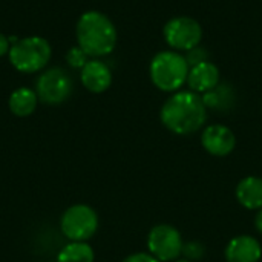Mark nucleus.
<instances>
[{"label":"nucleus","instance_id":"obj_20","mask_svg":"<svg viewBox=\"0 0 262 262\" xmlns=\"http://www.w3.org/2000/svg\"><path fill=\"white\" fill-rule=\"evenodd\" d=\"M123 262H160L157 258H154L150 253H134L127 256Z\"/></svg>","mask_w":262,"mask_h":262},{"label":"nucleus","instance_id":"obj_5","mask_svg":"<svg viewBox=\"0 0 262 262\" xmlns=\"http://www.w3.org/2000/svg\"><path fill=\"white\" fill-rule=\"evenodd\" d=\"M60 227L71 243H86L98 229V216L92 207L86 204H75L63 213Z\"/></svg>","mask_w":262,"mask_h":262},{"label":"nucleus","instance_id":"obj_4","mask_svg":"<svg viewBox=\"0 0 262 262\" xmlns=\"http://www.w3.org/2000/svg\"><path fill=\"white\" fill-rule=\"evenodd\" d=\"M8 55L11 64L17 71L23 74H34L45 69L48 64L51 58V45L46 38L38 35L25 37L11 45Z\"/></svg>","mask_w":262,"mask_h":262},{"label":"nucleus","instance_id":"obj_10","mask_svg":"<svg viewBox=\"0 0 262 262\" xmlns=\"http://www.w3.org/2000/svg\"><path fill=\"white\" fill-rule=\"evenodd\" d=\"M224 253L227 262H258L262 256V249L256 238L239 235L229 241Z\"/></svg>","mask_w":262,"mask_h":262},{"label":"nucleus","instance_id":"obj_14","mask_svg":"<svg viewBox=\"0 0 262 262\" xmlns=\"http://www.w3.org/2000/svg\"><path fill=\"white\" fill-rule=\"evenodd\" d=\"M37 92L29 88H18L15 89L9 97V109L17 117H28L31 115L37 107Z\"/></svg>","mask_w":262,"mask_h":262},{"label":"nucleus","instance_id":"obj_21","mask_svg":"<svg viewBox=\"0 0 262 262\" xmlns=\"http://www.w3.org/2000/svg\"><path fill=\"white\" fill-rule=\"evenodd\" d=\"M9 43H11V41H9V38H8V37H5V35L0 32V57H3L5 54H8V52H9V48H11V46H9Z\"/></svg>","mask_w":262,"mask_h":262},{"label":"nucleus","instance_id":"obj_2","mask_svg":"<svg viewBox=\"0 0 262 262\" xmlns=\"http://www.w3.org/2000/svg\"><path fill=\"white\" fill-rule=\"evenodd\" d=\"M77 41L88 57H104L117 45V29L107 15L88 11L77 21Z\"/></svg>","mask_w":262,"mask_h":262},{"label":"nucleus","instance_id":"obj_22","mask_svg":"<svg viewBox=\"0 0 262 262\" xmlns=\"http://www.w3.org/2000/svg\"><path fill=\"white\" fill-rule=\"evenodd\" d=\"M255 224H256V229H258V232L262 235V209L258 212V215H256V220H255Z\"/></svg>","mask_w":262,"mask_h":262},{"label":"nucleus","instance_id":"obj_6","mask_svg":"<svg viewBox=\"0 0 262 262\" xmlns=\"http://www.w3.org/2000/svg\"><path fill=\"white\" fill-rule=\"evenodd\" d=\"M203 28L192 17H173L164 26V40L175 51H190L201 43Z\"/></svg>","mask_w":262,"mask_h":262},{"label":"nucleus","instance_id":"obj_8","mask_svg":"<svg viewBox=\"0 0 262 262\" xmlns=\"http://www.w3.org/2000/svg\"><path fill=\"white\" fill-rule=\"evenodd\" d=\"M37 97L46 104H60L72 92V78L61 68L45 71L37 80Z\"/></svg>","mask_w":262,"mask_h":262},{"label":"nucleus","instance_id":"obj_19","mask_svg":"<svg viewBox=\"0 0 262 262\" xmlns=\"http://www.w3.org/2000/svg\"><path fill=\"white\" fill-rule=\"evenodd\" d=\"M186 60H187V63H189L190 68H192V66H196V64H200V63H203V61H209V60H207V52H206L204 49H201L200 46L190 49V51L187 52Z\"/></svg>","mask_w":262,"mask_h":262},{"label":"nucleus","instance_id":"obj_11","mask_svg":"<svg viewBox=\"0 0 262 262\" xmlns=\"http://www.w3.org/2000/svg\"><path fill=\"white\" fill-rule=\"evenodd\" d=\"M81 83L88 91L101 94L109 89L112 83V72L106 63L100 60H89L81 69Z\"/></svg>","mask_w":262,"mask_h":262},{"label":"nucleus","instance_id":"obj_7","mask_svg":"<svg viewBox=\"0 0 262 262\" xmlns=\"http://www.w3.org/2000/svg\"><path fill=\"white\" fill-rule=\"evenodd\" d=\"M147 249L160 262L177 261L183 252L181 233L170 224H158L149 232Z\"/></svg>","mask_w":262,"mask_h":262},{"label":"nucleus","instance_id":"obj_12","mask_svg":"<svg viewBox=\"0 0 262 262\" xmlns=\"http://www.w3.org/2000/svg\"><path fill=\"white\" fill-rule=\"evenodd\" d=\"M187 83L193 92L206 94L220 84V71L212 61H203L190 68Z\"/></svg>","mask_w":262,"mask_h":262},{"label":"nucleus","instance_id":"obj_18","mask_svg":"<svg viewBox=\"0 0 262 262\" xmlns=\"http://www.w3.org/2000/svg\"><path fill=\"white\" fill-rule=\"evenodd\" d=\"M189 261H196L204 256V246L196 241H190L187 244H183V252H181Z\"/></svg>","mask_w":262,"mask_h":262},{"label":"nucleus","instance_id":"obj_1","mask_svg":"<svg viewBox=\"0 0 262 262\" xmlns=\"http://www.w3.org/2000/svg\"><path fill=\"white\" fill-rule=\"evenodd\" d=\"M161 123L177 135H189L200 130L207 120V107L203 97L193 91L173 94L163 104Z\"/></svg>","mask_w":262,"mask_h":262},{"label":"nucleus","instance_id":"obj_23","mask_svg":"<svg viewBox=\"0 0 262 262\" xmlns=\"http://www.w3.org/2000/svg\"><path fill=\"white\" fill-rule=\"evenodd\" d=\"M175 262H192V261H189V259H180V261H175Z\"/></svg>","mask_w":262,"mask_h":262},{"label":"nucleus","instance_id":"obj_15","mask_svg":"<svg viewBox=\"0 0 262 262\" xmlns=\"http://www.w3.org/2000/svg\"><path fill=\"white\" fill-rule=\"evenodd\" d=\"M94 250L88 243H71L60 250L57 262H94Z\"/></svg>","mask_w":262,"mask_h":262},{"label":"nucleus","instance_id":"obj_9","mask_svg":"<svg viewBox=\"0 0 262 262\" xmlns=\"http://www.w3.org/2000/svg\"><path fill=\"white\" fill-rule=\"evenodd\" d=\"M203 147L213 157H227L236 146V138L232 129L224 124H212L201 134Z\"/></svg>","mask_w":262,"mask_h":262},{"label":"nucleus","instance_id":"obj_13","mask_svg":"<svg viewBox=\"0 0 262 262\" xmlns=\"http://www.w3.org/2000/svg\"><path fill=\"white\" fill-rule=\"evenodd\" d=\"M236 200L238 203L249 210L262 209V178L259 177H246L236 186Z\"/></svg>","mask_w":262,"mask_h":262},{"label":"nucleus","instance_id":"obj_3","mask_svg":"<svg viewBox=\"0 0 262 262\" xmlns=\"http://www.w3.org/2000/svg\"><path fill=\"white\" fill-rule=\"evenodd\" d=\"M189 71L190 66L186 57L177 51L158 52L150 61L152 83L164 92H175L187 83Z\"/></svg>","mask_w":262,"mask_h":262},{"label":"nucleus","instance_id":"obj_16","mask_svg":"<svg viewBox=\"0 0 262 262\" xmlns=\"http://www.w3.org/2000/svg\"><path fill=\"white\" fill-rule=\"evenodd\" d=\"M203 101L206 107L210 109H226L232 104L233 101V94L229 86H216L212 91L206 92L203 95Z\"/></svg>","mask_w":262,"mask_h":262},{"label":"nucleus","instance_id":"obj_17","mask_svg":"<svg viewBox=\"0 0 262 262\" xmlns=\"http://www.w3.org/2000/svg\"><path fill=\"white\" fill-rule=\"evenodd\" d=\"M66 60H68L69 66H72V68H80V69H83V66L89 61L86 52H84L80 46L71 48V49L68 51V54H66Z\"/></svg>","mask_w":262,"mask_h":262}]
</instances>
